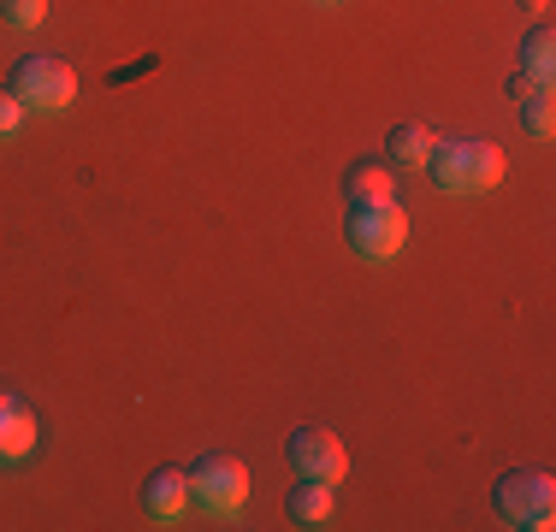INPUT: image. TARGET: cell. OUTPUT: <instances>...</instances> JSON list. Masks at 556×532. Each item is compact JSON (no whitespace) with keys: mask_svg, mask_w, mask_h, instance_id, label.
Segmentation results:
<instances>
[{"mask_svg":"<svg viewBox=\"0 0 556 532\" xmlns=\"http://www.w3.org/2000/svg\"><path fill=\"white\" fill-rule=\"evenodd\" d=\"M190 503L207 515H219V521H231V515L249 509V468L237 456H202L190 468Z\"/></svg>","mask_w":556,"mask_h":532,"instance_id":"4","label":"cell"},{"mask_svg":"<svg viewBox=\"0 0 556 532\" xmlns=\"http://www.w3.org/2000/svg\"><path fill=\"white\" fill-rule=\"evenodd\" d=\"M320 7H338V0H320Z\"/></svg>","mask_w":556,"mask_h":532,"instance_id":"17","label":"cell"},{"mask_svg":"<svg viewBox=\"0 0 556 532\" xmlns=\"http://www.w3.org/2000/svg\"><path fill=\"white\" fill-rule=\"evenodd\" d=\"M427 172L444 195H485L503 183V149L485 137H439Z\"/></svg>","mask_w":556,"mask_h":532,"instance_id":"1","label":"cell"},{"mask_svg":"<svg viewBox=\"0 0 556 532\" xmlns=\"http://www.w3.org/2000/svg\"><path fill=\"white\" fill-rule=\"evenodd\" d=\"M432 149H439V130L420 125V118H403V125H391V137H386L391 166H427Z\"/></svg>","mask_w":556,"mask_h":532,"instance_id":"11","label":"cell"},{"mask_svg":"<svg viewBox=\"0 0 556 532\" xmlns=\"http://www.w3.org/2000/svg\"><path fill=\"white\" fill-rule=\"evenodd\" d=\"M343 195H350V207L396 202V172H391V166H379V160H355V166L343 172Z\"/></svg>","mask_w":556,"mask_h":532,"instance_id":"10","label":"cell"},{"mask_svg":"<svg viewBox=\"0 0 556 532\" xmlns=\"http://www.w3.org/2000/svg\"><path fill=\"white\" fill-rule=\"evenodd\" d=\"M533 89H539V84H533V77H521V72H515V77H509V96H515V101H527V96H533Z\"/></svg>","mask_w":556,"mask_h":532,"instance_id":"16","label":"cell"},{"mask_svg":"<svg viewBox=\"0 0 556 532\" xmlns=\"http://www.w3.org/2000/svg\"><path fill=\"white\" fill-rule=\"evenodd\" d=\"M515 72L533 77L539 89H551V77H556V30H551V24H533V30H527L521 65H515Z\"/></svg>","mask_w":556,"mask_h":532,"instance_id":"12","label":"cell"},{"mask_svg":"<svg viewBox=\"0 0 556 532\" xmlns=\"http://www.w3.org/2000/svg\"><path fill=\"white\" fill-rule=\"evenodd\" d=\"M24 125V101L12 96V84H0V142H12Z\"/></svg>","mask_w":556,"mask_h":532,"instance_id":"15","label":"cell"},{"mask_svg":"<svg viewBox=\"0 0 556 532\" xmlns=\"http://www.w3.org/2000/svg\"><path fill=\"white\" fill-rule=\"evenodd\" d=\"M350 249L362 261H396L408 243V213L396 202H379V207H350V225H343Z\"/></svg>","mask_w":556,"mask_h":532,"instance_id":"5","label":"cell"},{"mask_svg":"<svg viewBox=\"0 0 556 532\" xmlns=\"http://www.w3.org/2000/svg\"><path fill=\"white\" fill-rule=\"evenodd\" d=\"M285 515L296 527H332L338 521V485H326V479H296L290 485V497H285Z\"/></svg>","mask_w":556,"mask_h":532,"instance_id":"9","label":"cell"},{"mask_svg":"<svg viewBox=\"0 0 556 532\" xmlns=\"http://www.w3.org/2000/svg\"><path fill=\"white\" fill-rule=\"evenodd\" d=\"M521 118H527V137H533V142H551L556 137V101H551V89H533V96L521 101Z\"/></svg>","mask_w":556,"mask_h":532,"instance_id":"13","label":"cell"},{"mask_svg":"<svg viewBox=\"0 0 556 532\" xmlns=\"http://www.w3.org/2000/svg\"><path fill=\"white\" fill-rule=\"evenodd\" d=\"M36 438H42V420L30 415V403H24L18 391L0 384V468H12V461L30 456Z\"/></svg>","mask_w":556,"mask_h":532,"instance_id":"8","label":"cell"},{"mask_svg":"<svg viewBox=\"0 0 556 532\" xmlns=\"http://www.w3.org/2000/svg\"><path fill=\"white\" fill-rule=\"evenodd\" d=\"M285 456L302 479H326V485H338V479L350 473V449H343V438L332 432V426H296L290 444H285Z\"/></svg>","mask_w":556,"mask_h":532,"instance_id":"6","label":"cell"},{"mask_svg":"<svg viewBox=\"0 0 556 532\" xmlns=\"http://www.w3.org/2000/svg\"><path fill=\"white\" fill-rule=\"evenodd\" d=\"M142 515L154 527H178L190 515V468H154L142 479Z\"/></svg>","mask_w":556,"mask_h":532,"instance_id":"7","label":"cell"},{"mask_svg":"<svg viewBox=\"0 0 556 532\" xmlns=\"http://www.w3.org/2000/svg\"><path fill=\"white\" fill-rule=\"evenodd\" d=\"M497 503V521L503 527H521V532H551L556 527V479L545 468H515L497 479L492 491Z\"/></svg>","mask_w":556,"mask_h":532,"instance_id":"2","label":"cell"},{"mask_svg":"<svg viewBox=\"0 0 556 532\" xmlns=\"http://www.w3.org/2000/svg\"><path fill=\"white\" fill-rule=\"evenodd\" d=\"M7 84H12V96L24 101V113H65V106L77 101V72L60 53H24Z\"/></svg>","mask_w":556,"mask_h":532,"instance_id":"3","label":"cell"},{"mask_svg":"<svg viewBox=\"0 0 556 532\" xmlns=\"http://www.w3.org/2000/svg\"><path fill=\"white\" fill-rule=\"evenodd\" d=\"M0 18H7L12 30H36V24L48 18V0H0Z\"/></svg>","mask_w":556,"mask_h":532,"instance_id":"14","label":"cell"}]
</instances>
